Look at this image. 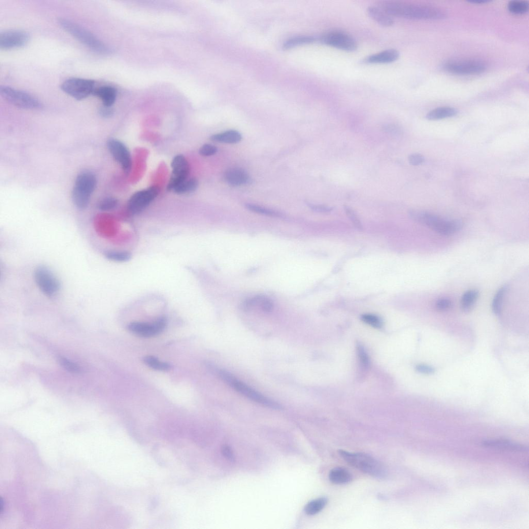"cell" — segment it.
<instances>
[{"label": "cell", "mask_w": 529, "mask_h": 529, "mask_svg": "<svg viewBox=\"0 0 529 529\" xmlns=\"http://www.w3.org/2000/svg\"><path fill=\"white\" fill-rule=\"evenodd\" d=\"M378 7L392 16L411 20H439L446 17L441 10L434 7L406 4L399 2H381Z\"/></svg>", "instance_id": "cell-1"}, {"label": "cell", "mask_w": 529, "mask_h": 529, "mask_svg": "<svg viewBox=\"0 0 529 529\" xmlns=\"http://www.w3.org/2000/svg\"><path fill=\"white\" fill-rule=\"evenodd\" d=\"M339 454L348 464L366 474L380 479H385L388 476L386 467L369 454L344 450H340Z\"/></svg>", "instance_id": "cell-2"}, {"label": "cell", "mask_w": 529, "mask_h": 529, "mask_svg": "<svg viewBox=\"0 0 529 529\" xmlns=\"http://www.w3.org/2000/svg\"><path fill=\"white\" fill-rule=\"evenodd\" d=\"M410 214L414 220L441 235H451L462 228V222L459 220L443 219L425 211H413Z\"/></svg>", "instance_id": "cell-3"}, {"label": "cell", "mask_w": 529, "mask_h": 529, "mask_svg": "<svg viewBox=\"0 0 529 529\" xmlns=\"http://www.w3.org/2000/svg\"><path fill=\"white\" fill-rule=\"evenodd\" d=\"M59 26L93 51L100 54H108L109 48L95 35L82 26L67 19L58 20Z\"/></svg>", "instance_id": "cell-4"}, {"label": "cell", "mask_w": 529, "mask_h": 529, "mask_svg": "<svg viewBox=\"0 0 529 529\" xmlns=\"http://www.w3.org/2000/svg\"><path fill=\"white\" fill-rule=\"evenodd\" d=\"M218 374L224 381L242 395L269 408L276 410H282V406L278 403L254 390L246 384L238 380L229 372L220 370Z\"/></svg>", "instance_id": "cell-5"}, {"label": "cell", "mask_w": 529, "mask_h": 529, "mask_svg": "<svg viewBox=\"0 0 529 529\" xmlns=\"http://www.w3.org/2000/svg\"><path fill=\"white\" fill-rule=\"evenodd\" d=\"M97 184L95 175L90 172H84L77 177L72 197L76 207L80 210L86 209L90 201L92 194Z\"/></svg>", "instance_id": "cell-6"}, {"label": "cell", "mask_w": 529, "mask_h": 529, "mask_svg": "<svg viewBox=\"0 0 529 529\" xmlns=\"http://www.w3.org/2000/svg\"><path fill=\"white\" fill-rule=\"evenodd\" d=\"M0 94L8 102L20 108L34 110L42 107L40 101L34 96L10 87L4 86L0 87Z\"/></svg>", "instance_id": "cell-7"}, {"label": "cell", "mask_w": 529, "mask_h": 529, "mask_svg": "<svg viewBox=\"0 0 529 529\" xmlns=\"http://www.w3.org/2000/svg\"><path fill=\"white\" fill-rule=\"evenodd\" d=\"M34 278L38 289L48 297L57 295L61 289V284L51 270L44 266L36 268Z\"/></svg>", "instance_id": "cell-8"}, {"label": "cell", "mask_w": 529, "mask_h": 529, "mask_svg": "<svg viewBox=\"0 0 529 529\" xmlns=\"http://www.w3.org/2000/svg\"><path fill=\"white\" fill-rule=\"evenodd\" d=\"M94 86V81L92 80L72 78L64 81L60 88L66 94L80 100L93 95Z\"/></svg>", "instance_id": "cell-9"}, {"label": "cell", "mask_w": 529, "mask_h": 529, "mask_svg": "<svg viewBox=\"0 0 529 529\" xmlns=\"http://www.w3.org/2000/svg\"><path fill=\"white\" fill-rule=\"evenodd\" d=\"M443 70L454 75H472L484 73L487 69L486 64L480 60L466 59L451 60L443 66Z\"/></svg>", "instance_id": "cell-10"}, {"label": "cell", "mask_w": 529, "mask_h": 529, "mask_svg": "<svg viewBox=\"0 0 529 529\" xmlns=\"http://www.w3.org/2000/svg\"><path fill=\"white\" fill-rule=\"evenodd\" d=\"M320 42L345 51L356 50L358 45L356 40L350 34L340 31H334L323 35L320 38Z\"/></svg>", "instance_id": "cell-11"}, {"label": "cell", "mask_w": 529, "mask_h": 529, "mask_svg": "<svg viewBox=\"0 0 529 529\" xmlns=\"http://www.w3.org/2000/svg\"><path fill=\"white\" fill-rule=\"evenodd\" d=\"M159 192L158 187L152 186L134 194L128 203L127 208L129 213L136 215L143 211L157 196Z\"/></svg>", "instance_id": "cell-12"}, {"label": "cell", "mask_w": 529, "mask_h": 529, "mask_svg": "<svg viewBox=\"0 0 529 529\" xmlns=\"http://www.w3.org/2000/svg\"><path fill=\"white\" fill-rule=\"evenodd\" d=\"M173 169L167 190H173L182 182L187 180L189 173L188 162L184 156L179 155L175 157L171 163Z\"/></svg>", "instance_id": "cell-13"}, {"label": "cell", "mask_w": 529, "mask_h": 529, "mask_svg": "<svg viewBox=\"0 0 529 529\" xmlns=\"http://www.w3.org/2000/svg\"><path fill=\"white\" fill-rule=\"evenodd\" d=\"M29 39V34L24 31H5L0 34V48L2 50H10L22 48L28 43Z\"/></svg>", "instance_id": "cell-14"}, {"label": "cell", "mask_w": 529, "mask_h": 529, "mask_svg": "<svg viewBox=\"0 0 529 529\" xmlns=\"http://www.w3.org/2000/svg\"><path fill=\"white\" fill-rule=\"evenodd\" d=\"M166 319L161 317L152 323L133 322L130 323L128 328L134 334L145 338L152 337L158 335L166 327Z\"/></svg>", "instance_id": "cell-15"}, {"label": "cell", "mask_w": 529, "mask_h": 529, "mask_svg": "<svg viewBox=\"0 0 529 529\" xmlns=\"http://www.w3.org/2000/svg\"><path fill=\"white\" fill-rule=\"evenodd\" d=\"M107 145L114 158L126 173L129 172L131 168L132 162L130 154L127 147L121 142L115 139L109 140Z\"/></svg>", "instance_id": "cell-16"}, {"label": "cell", "mask_w": 529, "mask_h": 529, "mask_svg": "<svg viewBox=\"0 0 529 529\" xmlns=\"http://www.w3.org/2000/svg\"><path fill=\"white\" fill-rule=\"evenodd\" d=\"M256 307L264 312L269 313L274 309V303L268 297L257 295L247 299L241 305V309L244 311H249Z\"/></svg>", "instance_id": "cell-17"}, {"label": "cell", "mask_w": 529, "mask_h": 529, "mask_svg": "<svg viewBox=\"0 0 529 529\" xmlns=\"http://www.w3.org/2000/svg\"><path fill=\"white\" fill-rule=\"evenodd\" d=\"M400 57L399 51L388 49L370 55L363 60L366 64H388L395 62Z\"/></svg>", "instance_id": "cell-18"}, {"label": "cell", "mask_w": 529, "mask_h": 529, "mask_svg": "<svg viewBox=\"0 0 529 529\" xmlns=\"http://www.w3.org/2000/svg\"><path fill=\"white\" fill-rule=\"evenodd\" d=\"M225 178L228 184L234 187L247 184L250 181L247 172L238 168L228 170L225 173Z\"/></svg>", "instance_id": "cell-19"}, {"label": "cell", "mask_w": 529, "mask_h": 529, "mask_svg": "<svg viewBox=\"0 0 529 529\" xmlns=\"http://www.w3.org/2000/svg\"><path fill=\"white\" fill-rule=\"evenodd\" d=\"M482 444L487 447L517 452H526L528 447L523 445L506 440H487L483 441Z\"/></svg>", "instance_id": "cell-20"}, {"label": "cell", "mask_w": 529, "mask_h": 529, "mask_svg": "<svg viewBox=\"0 0 529 529\" xmlns=\"http://www.w3.org/2000/svg\"><path fill=\"white\" fill-rule=\"evenodd\" d=\"M93 95L100 99L104 106L111 107L116 100L117 91L113 87L106 86L95 89Z\"/></svg>", "instance_id": "cell-21"}, {"label": "cell", "mask_w": 529, "mask_h": 529, "mask_svg": "<svg viewBox=\"0 0 529 529\" xmlns=\"http://www.w3.org/2000/svg\"><path fill=\"white\" fill-rule=\"evenodd\" d=\"M370 17L380 25L388 27L394 24V20L391 16L386 13L378 6H371L368 9Z\"/></svg>", "instance_id": "cell-22"}, {"label": "cell", "mask_w": 529, "mask_h": 529, "mask_svg": "<svg viewBox=\"0 0 529 529\" xmlns=\"http://www.w3.org/2000/svg\"><path fill=\"white\" fill-rule=\"evenodd\" d=\"M329 478L332 483L342 485L351 482L353 476L347 469L343 467H336L330 472Z\"/></svg>", "instance_id": "cell-23"}, {"label": "cell", "mask_w": 529, "mask_h": 529, "mask_svg": "<svg viewBox=\"0 0 529 529\" xmlns=\"http://www.w3.org/2000/svg\"><path fill=\"white\" fill-rule=\"evenodd\" d=\"M241 135L237 131L231 130L213 135L211 140L219 143L235 144L240 142Z\"/></svg>", "instance_id": "cell-24"}, {"label": "cell", "mask_w": 529, "mask_h": 529, "mask_svg": "<svg viewBox=\"0 0 529 529\" xmlns=\"http://www.w3.org/2000/svg\"><path fill=\"white\" fill-rule=\"evenodd\" d=\"M458 111L452 107H443L433 109L426 115V118L430 120H437L456 116Z\"/></svg>", "instance_id": "cell-25"}, {"label": "cell", "mask_w": 529, "mask_h": 529, "mask_svg": "<svg viewBox=\"0 0 529 529\" xmlns=\"http://www.w3.org/2000/svg\"><path fill=\"white\" fill-rule=\"evenodd\" d=\"M326 497H321L309 502L304 507V511L309 515H314L320 512L328 503Z\"/></svg>", "instance_id": "cell-26"}, {"label": "cell", "mask_w": 529, "mask_h": 529, "mask_svg": "<svg viewBox=\"0 0 529 529\" xmlns=\"http://www.w3.org/2000/svg\"><path fill=\"white\" fill-rule=\"evenodd\" d=\"M479 295V291L476 290H471L465 292L461 299L462 310L465 312L470 311L474 306Z\"/></svg>", "instance_id": "cell-27"}, {"label": "cell", "mask_w": 529, "mask_h": 529, "mask_svg": "<svg viewBox=\"0 0 529 529\" xmlns=\"http://www.w3.org/2000/svg\"><path fill=\"white\" fill-rule=\"evenodd\" d=\"M198 185L197 180L193 178L182 182L174 190V191L179 194L191 192L197 189Z\"/></svg>", "instance_id": "cell-28"}, {"label": "cell", "mask_w": 529, "mask_h": 529, "mask_svg": "<svg viewBox=\"0 0 529 529\" xmlns=\"http://www.w3.org/2000/svg\"><path fill=\"white\" fill-rule=\"evenodd\" d=\"M105 256L111 261L124 262L130 260L132 255L126 251H109L105 253Z\"/></svg>", "instance_id": "cell-29"}, {"label": "cell", "mask_w": 529, "mask_h": 529, "mask_svg": "<svg viewBox=\"0 0 529 529\" xmlns=\"http://www.w3.org/2000/svg\"><path fill=\"white\" fill-rule=\"evenodd\" d=\"M144 362L150 368L158 371H168L170 369L169 364L161 362L154 356H147L144 359Z\"/></svg>", "instance_id": "cell-30"}, {"label": "cell", "mask_w": 529, "mask_h": 529, "mask_svg": "<svg viewBox=\"0 0 529 529\" xmlns=\"http://www.w3.org/2000/svg\"><path fill=\"white\" fill-rule=\"evenodd\" d=\"M508 10L515 15L526 13L528 10V4L524 1H512L507 5Z\"/></svg>", "instance_id": "cell-31"}, {"label": "cell", "mask_w": 529, "mask_h": 529, "mask_svg": "<svg viewBox=\"0 0 529 529\" xmlns=\"http://www.w3.org/2000/svg\"><path fill=\"white\" fill-rule=\"evenodd\" d=\"M506 290V287L500 288L493 299L492 305V310L493 312L496 315H499L501 312L503 298Z\"/></svg>", "instance_id": "cell-32"}, {"label": "cell", "mask_w": 529, "mask_h": 529, "mask_svg": "<svg viewBox=\"0 0 529 529\" xmlns=\"http://www.w3.org/2000/svg\"><path fill=\"white\" fill-rule=\"evenodd\" d=\"M315 38L311 36H300L292 38L285 43V48H290L295 46L313 43Z\"/></svg>", "instance_id": "cell-33"}, {"label": "cell", "mask_w": 529, "mask_h": 529, "mask_svg": "<svg viewBox=\"0 0 529 529\" xmlns=\"http://www.w3.org/2000/svg\"><path fill=\"white\" fill-rule=\"evenodd\" d=\"M246 207L248 210H250V211L259 214L276 217L281 216V214L280 213L275 211L271 210L266 208H263L262 207H260L255 205L249 204V203H248V204L246 205Z\"/></svg>", "instance_id": "cell-34"}, {"label": "cell", "mask_w": 529, "mask_h": 529, "mask_svg": "<svg viewBox=\"0 0 529 529\" xmlns=\"http://www.w3.org/2000/svg\"><path fill=\"white\" fill-rule=\"evenodd\" d=\"M361 318L364 322L371 325L373 327L379 329L382 327L383 322L381 318L376 315L365 314L362 315Z\"/></svg>", "instance_id": "cell-35"}, {"label": "cell", "mask_w": 529, "mask_h": 529, "mask_svg": "<svg viewBox=\"0 0 529 529\" xmlns=\"http://www.w3.org/2000/svg\"><path fill=\"white\" fill-rule=\"evenodd\" d=\"M117 200L113 197H109L101 201L98 204L97 208L101 211H110L114 209L117 206Z\"/></svg>", "instance_id": "cell-36"}, {"label": "cell", "mask_w": 529, "mask_h": 529, "mask_svg": "<svg viewBox=\"0 0 529 529\" xmlns=\"http://www.w3.org/2000/svg\"><path fill=\"white\" fill-rule=\"evenodd\" d=\"M58 361L64 369L70 372L73 373H80L81 372V369L79 366L69 360L61 357L59 358Z\"/></svg>", "instance_id": "cell-37"}, {"label": "cell", "mask_w": 529, "mask_h": 529, "mask_svg": "<svg viewBox=\"0 0 529 529\" xmlns=\"http://www.w3.org/2000/svg\"><path fill=\"white\" fill-rule=\"evenodd\" d=\"M357 351L361 367L367 369L370 363L369 358L367 352L361 345H358Z\"/></svg>", "instance_id": "cell-38"}, {"label": "cell", "mask_w": 529, "mask_h": 529, "mask_svg": "<svg viewBox=\"0 0 529 529\" xmlns=\"http://www.w3.org/2000/svg\"><path fill=\"white\" fill-rule=\"evenodd\" d=\"M344 209L349 218L353 223L355 226L359 229H362L361 222L355 212L350 207L345 206Z\"/></svg>", "instance_id": "cell-39"}, {"label": "cell", "mask_w": 529, "mask_h": 529, "mask_svg": "<svg viewBox=\"0 0 529 529\" xmlns=\"http://www.w3.org/2000/svg\"><path fill=\"white\" fill-rule=\"evenodd\" d=\"M218 151L217 148L212 145H203L200 149V155L203 156H211L215 155Z\"/></svg>", "instance_id": "cell-40"}, {"label": "cell", "mask_w": 529, "mask_h": 529, "mask_svg": "<svg viewBox=\"0 0 529 529\" xmlns=\"http://www.w3.org/2000/svg\"><path fill=\"white\" fill-rule=\"evenodd\" d=\"M452 306V302L449 299L442 298L437 301L436 303V309L441 311H446L450 309Z\"/></svg>", "instance_id": "cell-41"}, {"label": "cell", "mask_w": 529, "mask_h": 529, "mask_svg": "<svg viewBox=\"0 0 529 529\" xmlns=\"http://www.w3.org/2000/svg\"><path fill=\"white\" fill-rule=\"evenodd\" d=\"M221 452L222 455L230 461L233 462L235 461L234 454L229 445H223L222 446Z\"/></svg>", "instance_id": "cell-42"}, {"label": "cell", "mask_w": 529, "mask_h": 529, "mask_svg": "<svg viewBox=\"0 0 529 529\" xmlns=\"http://www.w3.org/2000/svg\"><path fill=\"white\" fill-rule=\"evenodd\" d=\"M409 162L412 165L419 166L424 161V157L419 154H413L409 158Z\"/></svg>", "instance_id": "cell-43"}, {"label": "cell", "mask_w": 529, "mask_h": 529, "mask_svg": "<svg viewBox=\"0 0 529 529\" xmlns=\"http://www.w3.org/2000/svg\"><path fill=\"white\" fill-rule=\"evenodd\" d=\"M416 370L419 373L424 374H433L435 373V369L431 366L425 364H419L417 365Z\"/></svg>", "instance_id": "cell-44"}, {"label": "cell", "mask_w": 529, "mask_h": 529, "mask_svg": "<svg viewBox=\"0 0 529 529\" xmlns=\"http://www.w3.org/2000/svg\"><path fill=\"white\" fill-rule=\"evenodd\" d=\"M383 129L386 133L393 135H399L402 132L401 129L399 127L393 125H386L383 127Z\"/></svg>", "instance_id": "cell-45"}, {"label": "cell", "mask_w": 529, "mask_h": 529, "mask_svg": "<svg viewBox=\"0 0 529 529\" xmlns=\"http://www.w3.org/2000/svg\"><path fill=\"white\" fill-rule=\"evenodd\" d=\"M308 206L313 210L320 213H328L332 211L333 208L323 206H317L309 203Z\"/></svg>", "instance_id": "cell-46"}, {"label": "cell", "mask_w": 529, "mask_h": 529, "mask_svg": "<svg viewBox=\"0 0 529 529\" xmlns=\"http://www.w3.org/2000/svg\"><path fill=\"white\" fill-rule=\"evenodd\" d=\"M99 113L101 116L105 117H108L112 116L113 111L112 109H111V107L104 106L103 107L100 108L99 110Z\"/></svg>", "instance_id": "cell-47"}, {"label": "cell", "mask_w": 529, "mask_h": 529, "mask_svg": "<svg viewBox=\"0 0 529 529\" xmlns=\"http://www.w3.org/2000/svg\"><path fill=\"white\" fill-rule=\"evenodd\" d=\"M468 2L475 4H484L486 3H490L491 2L488 1V0H471V1H469Z\"/></svg>", "instance_id": "cell-48"}]
</instances>
